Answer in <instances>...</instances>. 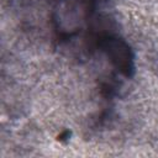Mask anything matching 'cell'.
I'll return each instance as SVG.
<instances>
[{
	"mask_svg": "<svg viewBox=\"0 0 158 158\" xmlns=\"http://www.w3.org/2000/svg\"><path fill=\"white\" fill-rule=\"evenodd\" d=\"M99 46L106 53L107 58L117 68V70L127 77L131 75V73L135 70L133 56L128 44L123 40L116 36L105 35L100 37Z\"/></svg>",
	"mask_w": 158,
	"mask_h": 158,
	"instance_id": "obj_1",
	"label": "cell"
}]
</instances>
